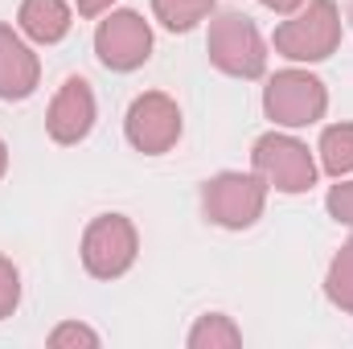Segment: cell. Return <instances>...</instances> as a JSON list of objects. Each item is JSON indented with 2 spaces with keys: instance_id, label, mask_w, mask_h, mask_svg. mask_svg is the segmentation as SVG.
Returning <instances> with one entry per match:
<instances>
[{
  "instance_id": "1",
  "label": "cell",
  "mask_w": 353,
  "mask_h": 349,
  "mask_svg": "<svg viewBox=\"0 0 353 349\" xmlns=\"http://www.w3.org/2000/svg\"><path fill=\"white\" fill-rule=\"evenodd\" d=\"M99 54H103L107 66H119V70H128L140 58H148V29H144V21L136 12H119L111 25H103Z\"/></svg>"
},
{
  "instance_id": "10",
  "label": "cell",
  "mask_w": 353,
  "mask_h": 349,
  "mask_svg": "<svg viewBox=\"0 0 353 349\" xmlns=\"http://www.w3.org/2000/svg\"><path fill=\"white\" fill-rule=\"evenodd\" d=\"M205 4L210 0H157V8H161V17H165L169 29H189Z\"/></svg>"
},
{
  "instance_id": "7",
  "label": "cell",
  "mask_w": 353,
  "mask_h": 349,
  "mask_svg": "<svg viewBox=\"0 0 353 349\" xmlns=\"http://www.w3.org/2000/svg\"><path fill=\"white\" fill-rule=\"evenodd\" d=\"M33 90V62H29V54L0 29V94L4 99H21V94H29Z\"/></svg>"
},
{
  "instance_id": "12",
  "label": "cell",
  "mask_w": 353,
  "mask_h": 349,
  "mask_svg": "<svg viewBox=\"0 0 353 349\" xmlns=\"http://www.w3.org/2000/svg\"><path fill=\"white\" fill-rule=\"evenodd\" d=\"M99 4H103V0H83V8H87V12H94Z\"/></svg>"
},
{
  "instance_id": "11",
  "label": "cell",
  "mask_w": 353,
  "mask_h": 349,
  "mask_svg": "<svg viewBox=\"0 0 353 349\" xmlns=\"http://www.w3.org/2000/svg\"><path fill=\"white\" fill-rule=\"evenodd\" d=\"M345 201H353V189H345V193L337 189V193H333V206H345ZM341 218H345V222H353V210H350V214H341Z\"/></svg>"
},
{
  "instance_id": "3",
  "label": "cell",
  "mask_w": 353,
  "mask_h": 349,
  "mask_svg": "<svg viewBox=\"0 0 353 349\" xmlns=\"http://www.w3.org/2000/svg\"><path fill=\"white\" fill-rule=\"evenodd\" d=\"M218 62L226 70H239V74H259L263 66V54H259V37L255 29L247 25V17H226V25L218 29Z\"/></svg>"
},
{
  "instance_id": "5",
  "label": "cell",
  "mask_w": 353,
  "mask_h": 349,
  "mask_svg": "<svg viewBox=\"0 0 353 349\" xmlns=\"http://www.w3.org/2000/svg\"><path fill=\"white\" fill-rule=\"evenodd\" d=\"M255 161L275 173L279 189H304V185L312 181V165H308V157H304L300 144H288V140H263Z\"/></svg>"
},
{
  "instance_id": "9",
  "label": "cell",
  "mask_w": 353,
  "mask_h": 349,
  "mask_svg": "<svg viewBox=\"0 0 353 349\" xmlns=\"http://www.w3.org/2000/svg\"><path fill=\"white\" fill-rule=\"evenodd\" d=\"M325 165L333 173H345L353 169V128H333L325 136Z\"/></svg>"
},
{
  "instance_id": "2",
  "label": "cell",
  "mask_w": 353,
  "mask_h": 349,
  "mask_svg": "<svg viewBox=\"0 0 353 349\" xmlns=\"http://www.w3.org/2000/svg\"><path fill=\"white\" fill-rule=\"evenodd\" d=\"M321 103H325L321 83L300 79V74H283V79L271 87V94H267L271 115L283 119V123H308V119L321 111Z\"/></svg>"
},
{
  "instance_id": "8",
  "label": "cell",
  "mask_w": 353,
  "mask_h": 349,
  "mask_svg": "<svg viewBox=\"0 0 353 349\" xmlns=\"http://www.w3.org/2000/svg\"><path fill=\"white\" fill-rule=\"evenodd\" d=\"M21 21L37 41H58L66 33V25H70V12H66L62 0H25Z\"/></svg>"
},
{
  "instance_id": "13",
  "label": "cell",
  "mask_w": 353,
  "mask_h": 349,
  "mask_svg": "<svg viewBox=\"0 0 353 349\" xmlns=\"http://www.w3.org/2000/svg\"><path fill=\"white\" fill-rule=\"evenodd\" d=\"M0 169H4V144H0Z\"/></svg>"
},
{
  "instance_id": "4",
  "label": "cell",
  "mask_w": 353,
  "mask_h": 349,
  "mask_svg": "<svg viewBox=\"0 0 353 349\" xmlns=\"http://www.w3.org/2000/svg\"><path fill=\"white\" fill-rule=\"evenodd\" d=\"M173 136H176V111L161 99V94L140 99V103L132 107V140H136L140 148L157 152V148H165Z\"/></svg>"
},
{
  "instance_id": "6",
  "label": "cell",
  "mask_w": 353,
  "mask_h": 349,
  "mask_svg": "<svg viewBox=\"0 0 353 349\" xmlns=\"http://www.w3.org/2000/svg\"><path fill=\"white\" fill-rule=\"evenodd\" d=\"M87 128H90V90L83 79H70L66 94L54 107V136L58 140H79V136H87Z\"/></svg>"
}]
</instances>
